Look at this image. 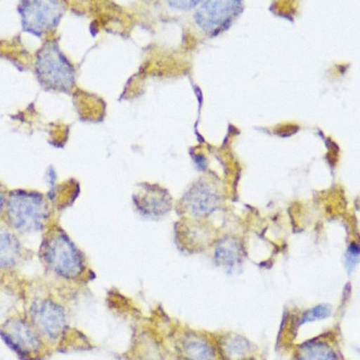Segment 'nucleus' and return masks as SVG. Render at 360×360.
<instances>
[{
	"label": "nucleus",
	"mask_w": 360,
	"mask_h": 360,
	"mask_svg": "<svg viewBox=\"0 0 360 360\" xmlns=\"http://www.w3.org/2000/svg\"><path fill=\"white\" fill-rule=\"evenodd\" d=\"M3 271H0V285H1V281H3Z\"/></svg>",
	"instance_id": "obj_18"
},
{
	"label": "nucleus",
	"mask_w": 360,
	"mask_h": 360,
	"mask_svg": "<svg viewBox=\"0 0 360 360\" xmlns=\"http://www.w3.org/2000/svg\"><path fill=\"white\" fill-rule=\"evenodd\" d=\"M33 71L45 91L70 94L76 87V68L60 48L58 39H46L37 50Z\"/></svg>",
	"instance_id": "obj_3"
},
{
	"label": "nucleus",
	"mask_w": 360,
	"mask_h": 360,
	"mask_svg": "<svg viewBox=\"0 0 360 360\" xmlns=\"http://www.w3.org/2000/svg\"><path fill=\"white\" fill-rule=\"evenodd\" d=\"M245 259L243 245L239 238L233 236H224L214 247L213 262L217 267L226 274H234L241 268Z\"/></svg>",
	"instance_id": "obj_12"
},
{
	"label": "nucleus",
	"mask_w": 360,
	"mask_h": 360,
	"mask_svg": "<svg viewBox=\"0 0 360 360\" xmlns=\"http://www.w3.org/2000/svg\"><path fill=\"white\" fill-rule=\"evenodd\" d=\"M0 339L20 360H44L50 348L27 315H13L0 326Z\"/></svg>",
	"instance_id": "obj_4"
},
{
	"label": "nucleus",
	"mask_w": 360,
	"mask_h": 360,
	"mask_svg": "<svg viewBox=\"0 0 360 360\" xmlns=\"http://www.w3.org/2000/svg\"><path fill=\"white\" fill-rule=\"evenodd\" d=\"M27 316L51 348L59 347L70 329L67 309L50 296L34 298Z\"/></svg>",
	"instance_id": "obj_7"
},
{
	"label": "nucleus",
	"mask_w": 360,
	"mask_h": 360,
	"mask_svg": "<svg viewBox=\"0 0 360 360\" xmlns=\"http://www.w3.org/2000/svg\"><path fill=\"white\" fill-rule=\"evenodd\" d=\"M331 315V309L328 305H319L314 309H309L307 312L302 315L301 318L297 319V322L294 324V330H298L300 326L304 324L309 323V322H314V321L324 320V319L329 318Z\"/></svg>",
	"instance_id": "obj_15"
},
{
	"label": "nucleus",
	"mask_w": 360,
	"mask_h": 360,
	"mask_svg": "<svg viewBox=\"0 0 360 360\" xmlns=\"http://www.w3.org/2000/svg\"><path fill=\"white\" fill-rule=\"evenodd\" d=\"M215 335L221 360H252L256 347L247 337L236 332H223Z\"/></svg>",
	"instance_id": "obj_13"
},
{
	"label": "nucleus",
	"mask_w": 360,
	"mask_h": 360,
	"mask_svg": "<svg viewBox=\"0 0 360 360\" xmlns=\"http://www.w3.org/2000/svg\"><path fill=\"white\" fill-rule=\"evenodd\" d=\"M8 189H6L5 186L0 183V219L3 217L4 213H5L7 198H8Z\"/></svg>",
	"instance_id": "obj_17"
},
{
	"label": "nucleus",
	"mask_w": 360,
	"mask_h": 360,
	"mask_svg": "<svg viewBox=\"0 0 360 360\" xmlns=\"http://www.w3.org/2000/svg\"><path fill=\"white\" fill-rule=\"evenodd\" d=\"M28 251L20 239V234L0 219V271H13L24 262Z\"/></svg>",
	"instance_id": "obj_11"
},
{
	"label": "nucleus",
	"mask_w": 360,
	"mask_h": 360,
	"mask_svg": "<svg viewBox=\"0 0 360 360\" xmlns=\"http://www.w3.org/2000/svg\"><path fill=\"white\" fill-rule=\"evenodd\" d=\"M221 194L217 186L207 179L197 180L183 197L187 213L197 219H206L215 213L221 205Z\"/></svg>",
	"instance_id": "obj_9"
},
{
	"label": "nucleus",
	"mask_w": 360,
	"mask_h": 360,
	"mask_svg": "<svg viewBox=\"0 0 360 360\" xmlns=\"http://www.w3.org/2000/svg\"><path fill=\"white\" fill-rule=\"evenodd\" d=\"M39 257L45 270L60 281H82L87 273L86 257L59 225L44 231Z\"/></svg>",
	"instance_id": "obj_1"
},
{
	"label": "nucleus",
	"mask_w": 360,
	"mask_h": 360,
	"mask_svg": "<svg viewBox=\"0 0 360 360\" xmlns=\"http://www.w3.org/2000/svg\"><path fill=\"white\" fill-rule=\"evenodd\" d=\"M294 360H340V357L329 341L316 338L296 347Z\"/></svg>",
	"instance_id": "obj_14"
},
{
	"label": "nucleus",
	"mask_w": 360,
	"mask_h": 360,
	"mask_svg": "<svg viewBox=\"0 0 360 360\" xmlns=\"http://www.w3.org/2000/svg\"><path fill=\"white\" fill-rule=\"evenodd\" d=\"M144 1H153V0H144Z\"/></svg>",
	"instance_id": "obj_19"
},
{
	"label": "nucleus",
	"mask_w": 360,
	"mask_h": 360,
	"mask_svg": "<svg viewBox=\"0 0 360 360\" xmlns=\"http://www.w3.org/2000/svg\"><path fill=\"white\" fill-rule=\"evenodd\" d=\"M245 11V0H205L193 14L197 31L208 39L228 32Z\"/></svg>",
	"instance_id": "obj_6"
},
{
	"label": "nucleus",
	"mask_w": 360,
	"mask_h": 360,
	"mask_svg": "<svg viewBox=\"0 0 360 360\" xmlns=\"http://www.w3.org/2000/svg\"><path fill=\"white\" fill-rule=\"evenodd\" d=\"M177 360H221L215 335L200 330L179 329L172 338Z\"/></svg>",
	"instance_id": "obj_8"
},
{
	"label": "nucleus",
	"mask_w": 360,
	"mask_h": 360,
	"mask_svg": "<svg viewBox=\"0 0 360 360\" xmlns=\"http://www.w3.org/2000/svg\"><path fill=\"white\" fill-rule=\"evenodd\" d=\"M140 193L134 195L133 202L141 215L144 217H163L172 210V197L165 188L159 186L142 184Z\"/></svg>",
	"instance_id": "obj_10"
},
{
	"label": "nucleus",
	"mask_w": 360,
	"mask_h": 360,
	"mask_svg": "<svg viewBox=\"0 0 360 360\" xmlns=\"http://www.w3.org/2000/svg\"><path fill=\"white\" fill-rule=\"evenodd\" d=\"M165 1L169 8L172 11L187 13V11H195L205 0H165Z\"/></svg>",
	"instance_id": "obj_16"
},
{
	"label": "nucleus",
	"mask_w": 360,
	"mask_h": 360,
	"mask_svg": "<svg viewBox=\"0 0 360 360\" xmlns=\"http://www.w3.org/2000/svg\"><path fill=\"white\" fill-rule=\"evenodd\" d=\"M67 11L65 0H20L17 5L22 31L37 39L56 31Z\"/></svg>",
	"instance_id": "obj_5"
},
{
	"label": "nucleus",
	"mask_w": 360,
	"mask_h": 360,
	"mask_svg": "<svg viewBox=\"0 0 360 360\" xmlns=\"http://www.w3.org/2000/svg\"><path fill=\"white\" fill-rule=\"evenodd\" d=\"M50 202L41 191L33 189H11L3 217L9 228L22 234L44 232L50 226Z\"/></svg>",
	"instance_id": "obj_2"
}]
</instances>
